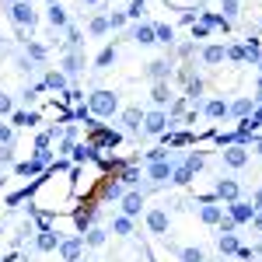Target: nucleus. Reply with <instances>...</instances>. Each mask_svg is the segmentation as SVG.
I'll return each instance as SVG.
<instances>
[{"instance_id": "f257e3e1", "label": "nucleus", "mask_w": 262, "mask_h": 262, "mask_svg": "<svg viewBox=\"0 0 262 262\" xmlns=\"http://www.w3.org/2000/svg\"><path fill=\"white\" fill-rule=\"evenodd\" d=\"M116 108H119V98H116L112 91H95V95L88 98V112H95V116H101V119L116 116Z\"/></svg>"}, {"instance_id": "f03ea898", "label": "nucleus", "mask_w": 262, "mask_h": 262, "mask_svg": "<svg viewBox=\"0 0 262 262\" xmlns=\"http://www.w3.org/2000/svg\"><path fill=\"white\" fill-rule=\"evenodd\" d=\"M200 168H203V158H200V154H192V158H189L185 164H179V168L171 171V182H179V185H185V182H192V175H196Z\"/></svg>"}, {"instance_id": "7ed1b4c3", "label": "nucleus", "mask_w": 262, "mask_h": 262, "mask_svg": "<svg viewBox=\"0 0 262 262\" xmlns=\"http://www.w3.org/2000/svg\"><path fill=\"white\" fill-rule=\"evenodd\" d=\"M227 217H231L234 224H248L252 217H255V206H252V203L234 200V203H227Z\"/></svg>"}, {"instance_id": "20e7f679", "label": "nucleus", "mask_w": 262, "mask_h": 262, "mask_svg": "<svg viewBox=\"0 0 262 262\" xmlns=\"http://www.w3.org/2000/svg\"><path fill=\"white\" fill-rule=\"evenodd\" d=\"M84 252V238H67V242H60V259L63 262H77Z\"/></svg>"}, {"instance_id": "39448f33", "label": "nucleus", "mask_w": 262, "mask_h": 262, "mask_svg": "<svg viewBox=\"0 0 262 262\" xmlns=\"http://www.w3.org/2000/svg\"><path fill=\"white\" fill-rule=\"evenodd\" d=\"M164 129H168V116H164V112H147V116H143V133L158 137Z\"/></svg>"}, {"instance_id": "423d86ee", "label": "nucleus", "mask_w": 262, "mask_h": 262, "mask_svg": "<svg viewBox=\"0 0 262 262\" xmlns=\"http://www.w3.org/2000/svg\"><path fill=\"white\" fill-rule=\"evenodd\" d=\"M140 210H143V192H126L122 196V217H140Z\"/></svg>"}, {"instance_id": "0eeeda50", "label": "nucleus", "mask_w": 262, "mask_h": 262, "mask_svg": "<svg viewBox=\"0 0 262 262\" xmlns=\"http://www.w3.org/2000/svg\"><path fill=\"white\" fill-rule=\"evenodd\" d=\"M11 18H14V25H35V11H32V4H25V0H18L14 7H11Z\"/></svg>"}, {"instance_id": "6e6552de", "label": "nucleus", "mask_w": 262, "mask_h": 262, "mask_svg": "<svg viewBox=\"0 0 262 262\" xmlns=\"http://www.w3.org/2000/svg\"><path fill=\"white\" fill-rule=\"evenodd\" d=\"M224 164H231V168H245V164H248V150L238 147V143H231V147L224 150Z\"/></svg>"}, {"instance_id": "1a4fd4ad", "label": "nucleus", "mask_w": 262, "mask_h": 262, "mask_svg": "<svg viewBox=\"0 0 262 262\" xmlns=\"http://www.w3.org/2000/svg\"><path fill=\"white\" fill-rule=\"evenodd\" d=\"M147 227H150V234H164L168 231V210H150L147 213Z\"/></svg>"}, {"instance_id": "9d476101", "label": "nucleus", "mask_w": 262, "mask_h": 262, "mask_svg": "<svg viewBox=\"0 0 262 262\" xmlns=\"http://www.w3.org/2000/svg\"><path fill=\"white\" fill-rule=\"evenodd\" d=\"M35 248H39V252H56V248H60V234H56V231H42L39 238H35Z\"/></svg>"}, {"instance_id": "9b49d317", "label": "nucleus", "mask_w": 262, "mask_h": 262, "mask_svg": "<svg viewBox=\"0 0 262 262\" xmlns=\"http://www.w3.org/2000/svg\"><path fill=\"white\" fill-rule=\"evenodd\" d=\"M217 196L227 200V203H234V200H238V182H234V179H221V182H217Z\"/></svg>"}, {"instance_id": "f8f14e48", "label": "nucleus", "mask_w": 262, "mask_h": 262, "mask_svg": "<svg viewBox=\"0 0 262 262\" xmlns=\"http://www.w3.org/2000/svg\"><path fill=\"white\" fill-rule=\"evenodd\" d=\"M171 171H175V168H171L168 161H154V164H150V171H147V175H150L154 182H168V179H171Z\"/></svg>"}, {"instance_id": "ddd939ff", "label": "nucleus", "mask_w": 262, "mask_h": 262, "mask_svg": "<svg viewBox=\"0 0 262 262\" xmlns=\"http://www.w3.org/2000/svg\"><path fill=\"white\" fill-rule=\"evenodd\" d=\"M122 126L137 133V129L143 126V112H140V108H126V112H122Z\"/></svg>"}, {"instance_id": "4468645a", "label": "nucleus", "mask_w": 262, "mask_h": 262, "mask_svg": "<svg viewBox=\"0 0 262 262\" xmlns=\"http://www.w3.org/2000/svg\"><path fill=\"white\" fill-rule=\"evenodd\" d=\"M224 56H227V49H224V46H206V49H203V63H210V67L224 63Z\"/></svg>"}, {"instance_id": "2eb2a0df", "label": "nucleus", "mask_w": 262, "mask_h": 262, "mask_svg": "<svg viewBox=\"0 0 262 262\" xmlns=\"http://www.w3.org/2000/svg\"><path fill=\"white\" fill-rule=\"evenodd\" d=\"M46 18H49V25H53V28H63V25H67V11H63L60 4H49Z\"/></svg>"}, {"instance_id": "dca6fc26", "label": "nucleus", "mask_w": 262, "mask_h": 262, "mask_svg": "<svg viewBox=\"0 0 262 262\" xmlns=\"http://www.w3.org/2000/svg\"><path fill=\"white\" fill-rule=\"evenodd\" d=\"M147 74H150L154 81H164V77L171 74V67H168V60H154L150 67H147Z\"/></svg>"}, {"instance_id": "f3484780", "label": "nucleus", "mask_w": 262, "mask_h": 262, "mask_svg": "<svg viewBox=\"0 0 262 262\" xmlns=\"http://www.w3.org/2000/svg\"><path fill=\"white\" fill-rule=\"evenodd\" d=\"M206 116H210V119H224V116H227V101H221V98L206 101Z\"/></svg>"}, {"instance_id": "a211bd4d", "label": "nucleus", "mask_w": 262, "mask_h": 262, "mask_svg": "<svg viewBox=\"0 0 262 262\" xmlns=\"http://www.w3.org/2000/svg\"><path fill=\"white\" fill-rule=\"evenodd\" d=\"M133 39L140 42V46H150V42H154V25H137Z\"/></svg>"}, {"instance_id": "6ab92c4d", "label": "nucleus", "mask_w": 262, "mask_h": 262, "mask_svg": "<svg viewBox=\"0 0 262 262\" xmlns=\"http://www.w3.org/2000/svg\"><path fill=\"white\" fill-rule=\"evenodd\" d=\"M154 42H164V46H171V42H175V32H171V25H154Z\"/></svg>"}, {"instance_id": "aec40b11", "label": "nucleus", "mask_w": 262, "mask_h": 262, "mask_svg": "<svg viewBox=\"0 0 262 262\" xmlns=\"http://www.w3.org/2000/svg\"><path fill=\"white\" fill-rule=\"evenodd\" d=\"M46 88H53V91H67V77H63L60 70H53V74H46Z\"/></svg>"}, {"instance_id": "412c9836", "label": "nucleus", "mask_w": 262, "mask_h": 262, "mask_svg": "<svg viewBox=\"0 0 262 262\" xmlns=\"http://www.w3.org/2000/svg\"><path fill=\"white\" fill-rule=\"evenodd\" d=\"M150 98H154V105H168V98H171L168 84H164V81H158V84H154V91H150Z\"/></svg>"}, {"instance_id": "4be33fe9", "label": "nucleus", "mask_w": 262, "mask_h": 262, "mask_svg": "<svg viewBox=\"0 0 262 262\" xmlns=\"http://www.w3.org/2000/svg\"><path fill=\"white\" fill-rule=\"evenodd\" d=\"M221 206H213V203H203V224H221Z\"/></svg>"}, {"instance_id": "5701e85b", "label": "nucleus", "mask_w": 262, "mask_h": 262, "mask_svg": "<svg viewBox=\"0 0 262 262\" xmlns=\"http://www.w3.org/2000/svg\"><path fill=\"white\" fill-rule=\"evenodd\" d=\"M231 116H242V119H248V112H252V98H238L231 108H227Z\"/></svg>"}, {"instance_id": "b1692460", "label": "nucleus", "mask_w": 262, "mask_h": 262, "mask_svg": "<svg viewBox=\"0 0 262 262\" xmlns=\"http://www.w3.org/2000/svg\"><path fill=\"white\" fill-rule=\"evenodd\" d=\"M11 119H14V126H35L39 116L35 112H11Z\"/></svg>"}, {"instance_id": "393cba45", "label": "nucleus", "mask_w": 262, "mask_h": 262, "mask_svg": "<svg viewBox=\"0 0 262 262\" xmlns=\"http://www.w3.org/2000/svg\"><path fill=\"white\" fill-rule=\"evenodd\" d=\"M112 63H116V49L108 46V49H101V53H98V60H95V67H101V70H105V67H112Z\"/></svg>"}, {"instance_id": "a878e982", "label": "nucleus", "mask_w": 262, "mask_h": 262, "mask_svg": "<svg viewBox=\"0 0 262 262\" xmlns=\"http://www.w3.org/2000/svg\"><path fill=\"white\" fill-rule=\"evenodd\" d=\"M242 245H238V238L234 234H221V252H227V255H234Z\"/></svg>"}, {"instance_id": "bb28decb", "label": "nucleus", "mask_w": 262, "mask_h": 262, "mask_svg": "<svg viewBox=\"0 0 262 262\" xmlns=\"http://www.w3.org/2000/svg\"><path fill=\"white\" fill-rule=\"evenodd\" d=\"M112 231H116V234H133V221H129V217H116V221H112Z\"/></svg>"}, {"instance_id": "cd10ccee", "label": "nucleus", "mask_w": 262, "mask_h": 262, "mask_svg": "<svg viewBox=\"0 0 262 262\" xmlns=\"http://www.w3.org/2000/svg\"><path fill=\"white\" fill-rule=\"evenodd\" d=\"M74 158H77V161H91V158H95V147H91V143H77V147H74Z\"/></svg>"}, {"instance_id": "c85d7f7f", "label": "nucleus", "mask_w": 262, "mask_h": 262, "mask_svg": "<svg viewBox=\"0 0 262 262\" xmlns=\"http://www.w3.org/2000/svg\"><path fill=\"white\" fill-rule=\"evenodd\" d=\"M182 262H206V255L200 248H182Z\"/></svg>"}, {"instance_id": "c756f323", "label": "nucleus", "mask_w": 262, "mask_h": 262, "mask_svg": "<svg viewBox=\"0 0 262 262\" xmlns=\"http://www.w3.org/2000/svg\"><path fill=\"white\" fill-rule=\"evenodd\" d=\"M143 11H147V0H133V4H129V11H126V18H137V21H140Z\"/></svg>"}, {"instance_id": "7c9ffc66", "label": "nucleus", "mask_w": 262, "mask_h": 262, "mask_svg": "<svg viewBox=\"0 0 262 262\" xmlns=\"http://www.w3.org/2000/svg\"><path fill=\"white\" fill-rule=\"evenodd\" d=\"M42 164L39 161H21L18 168H14V171H18V175H35V171H39Z\"/></svg>"}, {"instance_id": "2f4dec72", "label": "nucleus", "mask_w": 262, "mask_h": 262, "mask_svg": "<svg viewBox=\"0 0 262 262\" xmlns=\"http://www.w3.org/2000/svg\"><path fill=\"white\" fill-rule=\"evenodd\" d=\"M88 245H95V248L105 245V231H101V227H91V231H88Z\"/></svg>"}, {"instance_id": "473e14b6", "label": "nucleus", "mask_w": 262, "mask_h": 262, "mask_svg": "<svg viewBox=\"0 0 262 262\" xmlns=\"http://www.w3.org/2000/svg\"><path fill=\"white\" fill-rule=\"evenodd\" d=\"M108 32V18H95L91 21V35H105Z\"/></svg>"}, {"instance_id": "72a5a7b5", "label": "nucleus", "mask_w": 262, "mask_h": 262, "mask_svg": "<svg viewBox=\"0 0 262 262\" xmlns=\"http://www.w3.org/2000/svg\"><path fill=\"white\" fill-rule=\"evenodd\" d=\"M81 53H74V56H67V74H77V70H81Z\"/></svg>"}, {"instance_id": "f704fd0d", "label": "nucleus", "mask_w": 262, "mask_h": 262, "mask_svg": "<svg viewBox=\"0 0 262 262\" xmlns=\"http://www.w3.org/2000/svg\"><path fill=\"white\" fill-rule=\"evenodd\" d=\"M122 25H126V14H122V11L108 14V28H122Z\"/></svg>"}, {"instance_id": "c9c22d12", "label": "nucleus", "mask_w": 262, "mask_h": 262, "mask_svg": "<svg viewBox=\"0 0 262 262\" xmlns=\"http://www.w3.org/2000/svg\"><path fill=\"white\" fill-rule=\"evenodd\" d=\"M206 35H210V25H192V39H206Z\"/></svg>"}, {"instance_id": "e433bc0d", "label": "nucleus", "mask_w": 262, "mask_h": 262, "mask_svg": "<svg viewBox=\"0 0 262 262\" xmlns=\"http://www.w3.org/2000/svg\"><path fill=\"white\" fill-rule=\"evenodd\" d=\"M122 182H126V185L140 182V171H137V168H126V171H122Z\"/></svg>"}, {"instance_id": "4c0bfd02", "label": "nucleus", "mask_w": 262, "mask_h": 262, "mask_svg": "<svg viewBox=\"0 0 262 262\" xmlns=\"http://www.w3.org/2000/svg\"><path fill=\"white\" fill-rule=\"evenodd\" d=\"M238 14V0H224V18H234Z\"/></svg>"}, {"instance_id": "58836bf2", "label": "nucleus", "mask_w": 262, "mask_h": 262, "mask_svg": "<svg viewBox=\"0 0 262 262\" xmlns=\"http://www.w3.org/2000/svg\"><path fill=\"white\" fill-rule=\"evenodd\" d=\"M11 112H14L11 98H7V95H0V116H11Z\"/></svg>"}, {"instance_id": "ea45409f", "label": "nucleus", "mask_w": 262, "mask_h": 262, "mask_svg": "<svg viewBox=\"0 0 262 262\" xmlns=\"http://www.w3.org/2000/svg\"><path fill=\"white\" fill-rule=\"evenodd\" d=\"M227 56H231V60H238V63H242V60H245V46H231V49H227Z\"/></svg>"}, {"instance_id": "a19ab883", "label": "nucleus", "mask_w": 262, "mask_h": 262, "mask_svg": "<svg viewBox=\"0 0 262 262\" xmlns=\"http://www.w3.org/2000/svg\"><path fill=\"white\" fill-rule=\"evenodd\" d=\"M234 227H238V224L231 221V217H221V234H231V231H234Z\"/></svg>"}, {"instance_id": "79ce46f5", "label": "nucleus", "mask_w": 262, "mask_h": 262, "mask_svg": "<svg viewBox=\"0 0 262 262\" xmlns=\"http://www.w3.org/2000/svg\"><path fill=\"white\" fill-rule=\"evenodd\" d=\"M28 56H32V60H42V56H46V49H42V46H35V42H32V46H28Z\"/></svg>"}, {"instance_id": "37998d69", "label": "nucleus", "mask_w": 262, "mask_h": 262, "mask_svg": "<svg viewBox=\"0 0 262 262\" xmlns=\"http://www.w3.org/2000/svg\"><path fill=\"white\" fill-rule=\"evenodd\" d=\"M67 35H70V46H81V32H77V28H74V25H70V28H67Z\"/></svg>"}, {"instance_id": "c03bdc74", "label": "nucleus", "mask_w": 262, "mask_h": 262, "mask_svg": "<svg viewBox=\"0 0 262 262\" xmlns=\"http://www.w3.org/2000/svg\"><path fill=\"white\" fill-rule=\"evenodd\" d=\"M147 161H150V164H154V161H164V147H154V150L147 154Z\"/></svg>"}, {"instance_id": "a18cd8bd", "label": "nucleus", "mask_w": 262, "mask_h": 262, "mask_svg": "<svg viewBox=\"0 0 262 262\" xmlns=\"http://www.w3.org/2000/svg\"><path fill=\"white\" fill-rule=\"evenodd\" d=\"M0 143H4V147L11 143V126H4V122H0Z\"/></svg>"}, {"instance_id": "49530a36", "label": "nucleus", "mask_w": 262, "mask_h": 262, "mask_svg": "<svg viewBox=\"0 0 262 262\" xmlns=\"http://www.w3.org/2000/svg\"><path fill=\"white\" fill-rule=\"evenodd\" d=\"M248 224H252L255 231H262V210H255V217H252V221H248Z\"/></svg>"}, {"instance_id": "de8ad7c7", "label": "nucleus", "mask_w": 262, "mask_h": 262, "mask_svg": "<svg viewBox=\"0 0 262 262\" xmlns=\"http://www.w3.org/2000/svg\"><path fill=\"white\" fill-rule=\"evenodd\" d=\"M255 210H262V189L255 192Z\"/></svg>"}, {"instance_id": "09e8293b", "label": "nucleus", "mask_w": 262, "mask_h": 262, "mask_svg": "<svg viewBox=\"0 0 262 262\" xmlns=\"http://www.w3.org/2000/svg\"><path fill=\"white\" fill-rule=\"evenodd\" d=\"M255 147H259V154H262V137H259V140H255Z\"/></svg>"}, {"instance_id": "8fccbe9b", "label": "nucleus", "mask_w": 262, "mask_h": 262, "mask_svg": "<svg viewBox=\"0 0 262 262\" xmlns=\"http://www.w3.org/2000/svg\"><path fill=\"white\" fill-rule=\"evenodd\" d=\"M84 4H98V0H84Z\"/></svg>"}]
</instances>
